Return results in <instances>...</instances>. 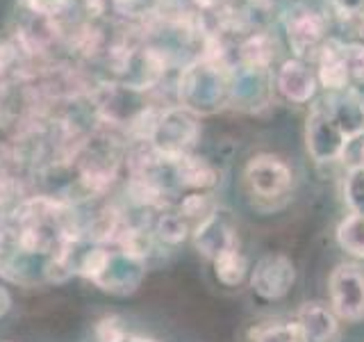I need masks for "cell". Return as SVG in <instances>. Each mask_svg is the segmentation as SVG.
I'll list each match as a JSON object with an SVG mask.
<instances>
[{
  "instance_id": "52a82bcc",
  "label": "cell",
  "mask_w": 364,
  "mask_h": 342,
  "mask_svg": "<svg viewBox=\"0 0 364 342\" xmlns=\"http://www.w3.org/2000/svg\"><path fill=\"white\" fill-rule=\"evenodd\" d=\"M246 182L257 197L276 199L291 187V171L278 157L257 155L246 167Z\"/></svg>"
},
{
  "instance_id": "8fae6325",
  "label": "cell",
  "mask_w": 364,
  "mask_h": 342,
  "mask_svg": "<svg viewBox=\"0 0 364 342\" xmlns=\"http://www.w3.org/2000/svg\"><path fill=\"white\" fill-rule=\"evenodd\" d=\"M296 324L301 326L307 342H335L339 338L337 315L323 304H305L299 311Z\"/></svg>"
},
{
  "instance_id": "9c48e42d",
  "label": "cell",
  "mask_w": 364,
  "mask_h": 342,
  "mask_svg": "<svg viewBox=\"0 0 364 342\" xmlns=\"http://www.w3.org/2000/svg\"><path fill=\"white\" fill-rule=\"evenodd\" d=\"M326 21L316 11H299L287 23L289 46L296 53V60H303L305 55L318 51V43L323 39Z\"/></svg>"
},
{
  "instance_id": "e0dca14e",
  "label": "cell",
  "mask_w": 364,
  "mask_h": 342,
  "mask_svg": "<svg viewBox=\"0 0 364 342\" xmlns=\"http://www.w3.org/2000/svg\"><path fill=\"white\" fill-rule=\"evenodd\" d=\"M114 14L123 19H148L162 9V0H109Z\"/></svg>"
},
{
  "instance_id": "8992f818",
  "label": "cell",
  "mask_w": 364,
  "mask_h": 342,
  "mask_svg": "<svg viewBox=\"0 0 364 342\" xmlns=\"http://www.w3.org/2000/svg\"><path fill=\"white\" fill-rule=\"evenodd\" d=\"M193 242L203 251L210 260L219 258L225 251H235L239 249V239H237V226L232 222L230 210L225 208H214L210 217L196 226V233H193Z\"/></svg>"
},
{
  "instance_id": "f546056e",
  "label": "cell",
  "mask_w": 364,
  "mask_h": 342,
  "mask_svg": "<svg viewBox=\"0 0 364 342\" xmlns=\"http://www.w3.org/2000/svg\"><path fill=\"white\" fill-rule=\"evenodd\" d=\"M0 219H3V217H0Z\"/></svg>"
},
{
  "instance_id": "ac0fdd59",
  "label": "cell",
  "mask_w": 364,
  "mask_h": 342,
  "mask_svg": "<svg viewBox=\"0 0 364 342\" xmlns=\"http://www.w3.org/2000/svg\"><path fill=\"white\" fill-rule=\"evenodd\" d=\"M155 231H157L159 237L164 239V242L178 244V242H182V239L187 237L189 224H187V219L180 212H166V214H159Z\"/></svg>"
},
{
  "instance_id": "603a6c76",
  "label": "cell",
  "mask_w": 364,
  "mask_h": 342,
  "mask_svg": "<svg viewBox=\"0 0 364 342\" xmlns=\"http://www.w3.org/2000/svg\"><path fill=\"white\" fill-rule=\"evenodd\" d=\"M344 60L350 78H355L358 83H364V43L344 46Z\"/></svg>"
},
{
  "instance_id": "83f0119b",
  "label": "cell",
  "mask_w": 364,
  "mask_h": 342,
  "mask_svg": "<svg viewBox=\"0 0 364 342\" xmlns=\"http://www.w3.org/2000/svg\"><path fill=\"white\" fill-rule=\"evenodd\" d=\"M121 342H155V340H146V338H132V336H125Z\"/></svg>"
},
{
  "instance_id": "ba28073f",
  "label": "cell",
  "mask_w": 364,
  "mask_h": 342,
  "mask_svg": "<svg viewBox=\"0 0 364 342\" xmlns=\"http://www.w3.org/2000/svg\"><path fill=\"white\" fill-rule=\"evenodd\" d=\"M294 265L287 256L282 254H271L262 258L250 276V285L253 290L267 301H276L280 296L289 292L294 283Z\"/></svg>"
},
{
  "instance_id": "7a4b0ae2",
  "label": "cell",
  "mask_w": 364,
  "mask_h": 342,
  "mask_svg": "<svg viewBox=\"0 0 364 342\" xmlns=\"http://www.w3.org/2000/svg\"><path fill=\"white\" fill-rule=\"evenodd\" d=\"M75 269L109 292H132L144 279V258L125 249L94 247L85 251Z\"/></svg>"
},
{
  "instance_id": "3957f363",
  "label": "cell",
  "mask_w": 364,
  "mask_h": 342,
  "mask_svg": "<svg viewBox=\"0 0 364 342\" xmlns=\"http://www.w3.org/2000/svg\"><path fill=\"white\" fill-rule=\"evenodd\" d=\"M198 137L196 117L185 108H166L157 112V119L153 123L148 146L162 157L176 160L180 155L189 153V146Z\"/></svg>"
},
{
  "instance_id": "6da1fadb",
  "label": "cell",
  "mask_w": 364,
  "mask_h": 342,
  "mask_svg": "<svg viewBox=\"0 0 364 342\" xmlns=\"http://www.w3.org/2000/svg\"><path fill=\"white\" fill-rule=\"evenodd\" d=\"M228 98H230V80L221 60L198 57L180 73L178 100L180 108L191 114H212L221 110Z\"/></svg>"
},
{
  "instance_id": "277c9868",
  "label": "cell",
  "mask_w": 364,
  "mask_h": 342,
  "mask_svg": "<svg viewBox=\"0 0 364 342\" xmlns=\"http://www.w3.org/2000/svg\"><path fill=\"white\" fill-rule=\"evenodd\" d=\"M305 140L307 151L316 162L341 157L346 144L350 142L344 128H341V123L335 119L333 110H330V103H318V105L312 108L310 117H307Z\"/></svg>"
},
{
  "instance_id": "5bb4252c",
  "label": "cell",
  "mask_w": 364,
  "mask_h": 342,
  "mask_svg": "<svg viewBox=\"0 0 364 342\" xmlns=\"http://www.w3.org/2000/svg\"><path fill=\"white\" fill-rule=\"evenodd\" d=\"M214 271H216V279H219L223 285L232 288V285H239L246 279V271H248V262L242 256V251L235 249V251H225L219 258H214Z\"/></svg>"
},
{
  "instance_id": "2e32d148",
  "label": "cell",
  "mask_w": 364,
  "mask_h": 342,
  "mask_svg": "<svg viewBox=\"0 0 364 342\" xmlns=\"http://www.w3.org/2000/svg\"><path fill=\"white\" fill-rule=\"evenodd\" d=\"M337 242L350 256L364 258V217L348 214L337 228Z\"/></svg>"
},
{
  "instance_id": "9a60e30c",
  "label": "cell",
  "mask_w": 364,
  "mask_h": 342,
  "mask_svg": "<svg viewBox=\"0 0 364 342\" xmlns=\"http://www.w3.org/2000/svg\"><path fill=\"white\" fill-rule=\"evenodd\" d=\"M273 57L271 51V41L264 34H255V37H248L242 46H239V60H242L244 68H257V71H264Z\"/></svg>"
},
{
  "instance_id": "7402d4cb",
  "label": "cell",
  "mask_w": 364,
  "mask_h": 342,
  "mask_svg": "<svg viewBox=\"0 0 364 342\" xmlns=\"http://www.w3.org/2000/svg\"><path fill=\"white\" fill-rule=\"evenodd\" d=\"M28 9L32 14H41V16H62L64 11L73 5V0H26Z\"/></svg>"
},
{
  "instance_id": "ffe728a7",
  "label": "cell",
  "mask_w": 364,
  "mask_h": 342,
  "mask_svg": "<svg viewBox=\"0 0 364 342\" xmlns=\"http://www.w3.org/2000/svg\"><path fill=\"white\" fill-rule=\"evenodd\" d=\"M255 342H307L299 324H271L259 328Z\"/></svg>"
},
{
  "instance_id": "7c38bea8",
  "label": "cell",
  "mask_w": 364,
  "mask_h": 342,
  "mask_svg": "<svg viewBox=\"0 0 364 342\" xmlns=\"http://www.w3.org/2000/svg\"><path fill=\"white\" fill-rule=\"evenodd\" d=\"M318 83H321L326 89H346L350 73H348V66L344 60V43H337V41H328L318 48Z\"/></svg>"
},
{
  "instance_id": "cb8c5ba5",
  "label": "cell",
  "mask_w": 364,
  "mask_h": 342,
  "mask_svg": "<svg viewBox=\"0 0 364 342\" xmlns=\"http://www.w3.org/2000/svg\"><path fill=\"white\" fill-rule=\"evenodd\" d=\"M96 333H98V340L100 342H121L125 338L123 333V328L119 324V319L117 317H105V319H100L98 322V328H96Z\"/></svg>"
},
{
  "instance_id": "30bf717a",
  "label": "cell",
  "mask_w": 364,
  "mask_h": 342,
  "mask_svg": "<svg viewBox=\"0 0 364 342\" xmlns=\"http://www.w3.org/2000/svg\"><path fill=\"white\" fill-rule=\"evenodd\" d=\"M276 85L284 98L307 103L316 91V78L303 60H287L278 71Z\"/></svg>"
},
{
  "instance_id": "4fadbf2b",
  "label": "cell",
  "mask_w": 364,
  "mask_h": 342,
  "mask_svg": "<svg viewBox=\"0 0 364 342\" xmlns=\"http://www.w3.org/2000/svg\"><path fill=\"white\" fill-rule=\"evenodd\" d=\"M171 165H173V174L180 185H187L191 190H208L216 185V180H219L216 169L208 160L196 157V155L185 153L176 160H171Z\"/></svg>"
},
{
  "instance_id": "d6986e66",
  "label": "cell",
  "mask_w": 364,
  "mask_h": 342,
  "mask_svg": "<svg viewBox=\"0 0 364 342\" xmlns=\"http://www.w3.org/2000/svg\"><path fill=\"white\" fill-rule=\"evenodd\" d=\"M344 197L350 214L364 217V169H350L344 182Z\"/></svg>"
},
{
  "instance_id": "f1b7e54d",
  "label": "cell",
  "mask_w": 364,
  "mask_h": 342,
  "mask_svg": "<svg viewBox=\"0 0 364 342\" xmlns=\"http://www.w3.org/2000/svg\"><path fill=\"white\" fill-rule=\"evenodd\" d=\"M362 112H364V98H362Z\"/></svg>"
},
{
  "instance_id": "484cf974",
  "label": "cell",
  "mask_w": 364,
  "mask_h": 342,
  "mask_svg": "<svg viewBox=\"0 0 364 342\" xmlns=\"http://www.w3.org/2000/svg\"><path fill=\"white\" fill-rule=\"evenodd\" d=\"M335 5L344 16H364V0H335Z\"/></svg>"
},
{
  "instance_id": "44dd1931",
  "label": "cell",
  "mask_w": 364,
  "mask_h": 342,
  "mask_svg": "<svg viewBox=\"0 0 364 342\" xmlns=\"http://www.w3.org/2000/svg\"><path fill=\"white\" fill-rule=\"evenodd\" d=\"M214 208H216V205H214V201L208 197V194H189V197L182 199L178 212L185 217L187 222L189 219H200L203 222L205 217H210L214 212Z\"/></svg>"
},
{
  "instance_id": "5b68a950",
  "label": "cell",
  "mask_w": 364,
  "mask_h": 342,
  "mask_svg": "<svg viewBox=\"0 0 364 342\" xmlns=\"http://www.w3.org/2000/svg\"><path fill=\"white\" fill-rule=\"evenodd\" d=\"M330 306L346 322H358L364 317V274L360 267L339 265L330 274Z\"/></svg>"
},
{
  "instance_id": "4316f807",
  "label": "cell",
  "mask_w": 364,
  "mask_h": 342,
  "mask_svg": "<svg viewBox=\"0 0 364 342\" xmlns=\"http://www.w3.org/2000/svg\"><path fill=\"white\" fill-rule=\"evenodd\" d=\"M11 306V296L5 288H0V317H3Z\"/></svg>"
},
{
  "instance_id": "d4e9b609",
  "label": "cell",
  "mask_w": 364,
  "mask_h": 342,
  "mask_svg": "<svg viewBox=\"0 0 364 342\" xmlns=\"http://www.w3.org/2000/svg\"><path fill=\"white\" fill-rule=\"evenodd\" d=\"M341 157L348 160L350 169H364V133L358 135V137H353V140L346 144Z\"/></svg>"
}]
</instances>
